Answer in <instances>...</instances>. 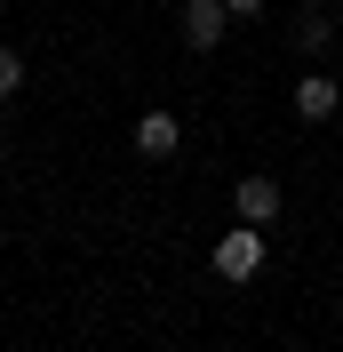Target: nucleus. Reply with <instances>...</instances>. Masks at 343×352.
I'll list each match as a JSON object with an SVG mask.
<instances>
[{
	"label": "nucleus",
	"mask_w": 343,
	"mask_h": 352,
	"mask_svg": "<svg viewBox=\"0 0 343 352\" xmlns=\"http://www.w3.org/2000/svg\"><path fill=\"white\" fill-rule=\"evenodd\" d=\"M215 272H224V280H256L263 272V224H232V232L215 241Z\"/></svg>",
	"instance_id": "obj_1"
},
{
	"label": "nucleus",
	"mask_w": 343,
	"mask_h": 352,
	"mask_svg": "<svg viewBox=\"0 0 343 352\" xmlns=\"http://www.w3.org/2000/svg\"><path fill=\"white\" fill-rule=\"evenodd\" d=\"M232 208H239V224H272L279 217V184H272V176H239V184H232Z\"/></svg>",
	"instance_id": "obj_2"
},
{
	"label": "nucleus",
	"mask_w": 343,
	"mask_h": 352,
	"mask_svg": "<svg viewBox=\"0 0 343 352\" xmlns=\"http://www.w3.org/2000/svg\"><path fill=\"white\" fill-rule=\"evenodd\" d=\"M176 144H184L176 112H144V120H136V153L144 160H176Z\"/></svg>",
	"instance_id": "obj_3"
},
{
	"label": "nucleus",
	"mask_w": 343,
	"mask_h": 352,
	"mask_svg": "<svg viewBox=\"0 0 343 352\" xmlns=\"http://www.w3.org/2000/svg\"><path fill=\"white\" fill-rule=\"evenodd\" d=\"M224 24H232L224 0H192V8H184V41H192V48H215V41H224Z\"/></svg>",
	"instance_id": "obj_4"
},
{
	"label": "nucleus",
	"mask_w": 343,
	"mask_h": 352,
	"mask_svg": "<svg viewBox=\"0 0 343 352\" xmlns=\"http://www.w3.org/2000/svg\"><path fill=\"white\" fill-rule=\"evenodd\" d=\"M335 104H343L335 80H320V72H311V80H296V112H303V120H327Z\"/></svg>",
	"instance_id": "obj_5"
},
{
	"label": "nucleus",
	"mask_w": 343,
	"mask_h": 352,
	"mask_svg": "<svg viewBox=\"0 0 343 352\" xmlns=\"http://www.w3.org/2000/svg\"><path fill=\"white\" fill-rule=\"evenodd\" d=\"M16 88H24V56H16V48H0V104H8Z\"/></svg>",
	"instance_id": "obj_6"
},
{
	"label": "nucleus",
	"mask_w": 343,
	"mask_h": 352,
	"mask_svg": "<svg viewBox=\"0 0 343 352\" xmlns=\"http://www.w3.org/2000/svg\"><path fill=\"white\" fill-rule=\"evenodd\" d=\"M327 32H335V24H327V16H320V8H311V16H303V24H296V48H327Z\"/></svg>",
	"instance_id": "obj_7"
},
{
	"label": "nucleus",
	"mask_w": 343,
	"mask_h": 352,
	"mask_svg": "<svg viewBox=\"0 0 343 352\" xmlns=\"http://www.w3.org/2000/svg\"><path fill=\"white\" fill-rule=\"evenodd\" d=\"M224 8H232V16H263V0H224Z\"/></svg>",
	"instance_id": "obj_8"
},
{
	"label": "nucleus",
	"mask_w": 343,
	"mask_h": 352,
	"mask_svg": "<svg viewBox=\"0 0 343 352\" xmlns=\"http://www.w3.org/2000/svg\"><path fill=\"white\" fill-rule=\"evenodd\" d=\"M311 8H335V0H311Z\"/></svg>",
	"instance_id": "obj_9"
}]
</instances>
